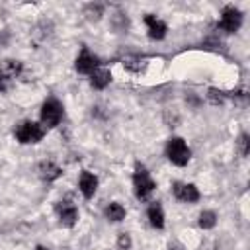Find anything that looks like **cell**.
Wrapping results in <instances>:
<instances>
[{"label":"cell","mask_w":250,"mask_h":250,"mask_svg":"<svg viewBox=\"0 0 250 250\" xmlns=\"http://www.w3.org/2000/svg\"><path fill=\"white\" fill-rule=\"evenodd\" d=\"M16 137L20 143H37L43 139L45 135V127L39 125V123H33V121H23L16 127Z\"/></svg>","instance_id":"6da1fadb"},{"label":"cell","mask_w":250,"mask_h":250,"mask_svg":"<svg viewBox=\"0 0 250 250\" xmlns=\"http://www.w3.org/2000/svg\"><path fill=\"white\" fill-rule=\"evenodd\" d=\"M166 154H168V158H170L176 166H184V164H188V160H189V148H188V145H186L180 137H174V139L168 141V145H166Z\"/></svg>","instance_id":"7a4b0ae2"},{"label":"cell","mask_w":250,"mask_h":250,"mask_svg":"<svg viewBox=\"0 0 250 250\" xmlns=\"http://www.w3.org/2000/svg\"><path fill=\"white\" fill-rule=\"evenodd\" d=\"M133 184H135V193H137L139 199H146V197L152 193V189H154L152 178L148 176V172H146L141 164H137V172H135Z\"/></svg>","instance_id":"3957f363"},{"label":"cell","mask_w":250,"mask_h":250,"mask_svg":"<svg viewBox=\"0 0 250 250\" xmlns=\"http://www.w3.org/2000/svg\"><path fill=\"white\" fill-rule=\"evenodd\" d=\"M62 119V105L59 104V100L51 98L43 104V109H41V121L43 125L47 127H55L59 125V121Z\"/></svg>","instance_id":"277c9868"},{"label":"cell","mask_w":250,"mask_h":250,"mask_svg":"<svg viewBox=\"0 0 250 250\" xmlns=\"http://www.w3.org/2000/svg\"><path fill=\"white\" fill-rule=\"evenodd\" d=\"M240 23H242V16H240V12H238L236 8H230V6H229V8L223 10V16H221V20H219V27H221V29L232 33V31H236V29L240 27Z\"/></svg>","instance_id":"5b68a950"},{"label":"cell","mask_w":250,"mask_h":250,"mask_svg":"<svg viewBox=\"0 0 250 250\" xmlns=\"http://www.w3.org/2000/svg\"><path fill=\"white\" fill-rule=\"evenodd\" d=\"M57 211H59L61 223H62L64 227H72V225L76 223V219H78V211H76V207H74L70 201H61V203L57 205Z\"/></svg>","instance_id":"8992f818"},{"label":"cell","mask_w":250,"mask_h":250,"mask_svg":"<svg viewBox=\"0 0 250 250\" xmlns=\"http://www.w3.org/2000/svg\"><path fill=\"white\" fill-rule=\"evenodd\" d=\"M98 66V57H94L92 53H88L86 49L80 53V57L76 59V70L82 72V74H90L94 72Z\"/></svg>","instance_id":"52a82bcc"},{"label":"cell","mask_w":250,"mask_h":250,"mask_svg":"<svg viewBox=\"0 0 250 250\" xmlns=\"http://www.w3.org/2000/svg\"><path fill=\"white\" fill-rule=\"evenodd\" d=\"M174 195L182 201H188V203L199 199V191L191 184H174Z\"/></svg>","instance_id":"ba28073f"},{"label":"cell","mask_w":250,"mask_h":250,"mask_svg":"<svg viewBox=\"0 0 250 250\" xmlns=\"http://www.w3.org/2000/svg\"><path fill=\"white\" fill-rule=\"evenodd\" d=\"M145 21H146V25H148V35H150L152 39H162V37L166 35V23H164V21L156 20V18L150 16V14L145 18Z\"/></svg>","instance_id":"9c48e42d"},{"label":"cell","mask_w":250,"mask_h":250,"mask_svg":"<svg viewBox=\"0 0 250 250\" xmlns=\"http://www.w3.org/2000/svg\"><path fill=\"white\" fill-rule=\"evenodd\" d=\"M96 188H98L96 176L90 174V172H82V176H80V191H82V195L84 197H92L96 193Z\"/></svg>","instance_id":"30bf717a"},{"label":"cell","mask_w":250,"mask_h":250,"mask_svg":"<svg viewBox=\"0 0 250 250\" xmlns=\"http://www.w3.org/2000/svg\"><path fill=\"white\" fill-rule=\"evenodd\" d=\"M37 170H39V176H41L43 180H47V182H53V180H57V178L61 176V168H59L57 164L49 162V160L41 162Z\"/></svg>","instance_id":"8fae6325"},{"label":"cell","mask_w":250,"mask_h":250,"mask_svg":"<svg viewBox=\"0 0 250 250\" xmlns=\"http://www.w3.org/2000/svg\"><path fill=\"white\" fill-rule=\"evenodd\" d=\"M109 80H111V74H109V70H105V68L92 72V86L98 88V90L105 88V86L109 84Z\"/></svg>","instance_id":"7c38bea8"},{"label":"cell","mask_w":250,"mask_h":250,"mask_svg":"<svg viewBox=\"0 0 250 250\" xmlns=\"http://www.w3.org/2000/svg\"><path fill=\"white\" fill-rule=\"evenodd\" d=\"M148 219H150V225L156 227V229H162L164 227V213H162V207L158 203H152L148 207Z\"/></svg>","instance_id":"4fadbf2b"},{"label":"cell","mask_w":250,"mask_h":250,"mask_svg":"<svg viewBox=\"0 0 250 250\" xmlns=\"http://www.w3.org/2000/svg\"><path fill=\"white\" fill-rule=\"evenodd\" d=\"M20 70H21V62H18V61H4L0 64V76H4V78L16 76Z\"/></svg>","instance_id":"5bb4252c"},{"label":"cell","mask_w":250,"mask_h":250,"mask_svg":"<svg viewBox=\"0 0 250 250\" xmlns=\"http://www.w3.org/2000/svg\"><path fill=\"white\" fill-rule=\"evenodd\" d=\"M105 215L111 221H121L125 217V209H123L121 203H109V207L105 209Z\"/></svg>","instance_id":"9a60e30c"},{"label":"cell","mask_w":250,"mask_h":250,"mask_svg":"<svg viewBox=\"0 0 250 250\" xmlns=\"http://www.w3.org/2000/svg\"><path fill=\"white\" fill-rule=\"evenodd\" d=\"M215 223H217V215L213 211H203L199 215V227L201 229H211V227H215Z\"/></svg>","instance_id":"2e32d148"},{"label":"cell","mask_w":250,"mask_h":250,"mask_svg":"<svg viewBox=\"0 0 250 250\" xmlns=\"http://www.w3.org/2000/svg\"><path fill=\"white\" fill-rule=\"evenodd\" d=\"M248 143H250V141H248V137H246V135H240L238 145H240V154H242V156H246V154H248Z\"/></svg>","instance_id":"e0dca14e"},{"label":"cell","mask_w":250,"mask_h":250,"mask_svg":"<svg viewBox=\"0 0 250 250\" xmlns=\"http://www.w3.org/2000/svg\"><path fill=\"white\" fill-rule=\"evenodd\" d=\"M217 94H219L217 90H209V98H211L213 104H221L223 102V96H217Z\"/></svg>","instance_id":"ac0fdd59"},{"label":"cell","mask_w":250,"mask_h":250,"mask_svg":"<svg viewBox=\"0 0 250 250\" xmlns=\"http://www.w3.org/2000/svg\"><path fill=\"white\" fill-rule=\"evenodd\" d=\"M129 244H131L129 236H127V234H121V236H119V246H121V248H129Z\"/></svg>","instance_id":"d6986e66"},{"label":"cell","mask_w":250,"mask_h":250,"mask_svg":"<svg viewBox=\"0 0 250 250\" xmlns=\"http://www.w3.org/2000/svg\"><path fill=\"white\" fill-rule=\"evenodd\" d=\"M0 90H6V78L0 76Z\"/></svg>","instance_id":"ffe728a7"},{"label":"cell","mask_w":250,"mask_h":250,"mask_svg":"<svg viewBox=\"0 0 250 250\" xmlns=\"http://www.w3.org/2000/svg\"><path fill=\"white\" fill-rule=\"evenodd\" d=\"M37 250H45V248H43V246H37Z\"/></svg>","instance_id":"44dd1931"}]
</instances>
